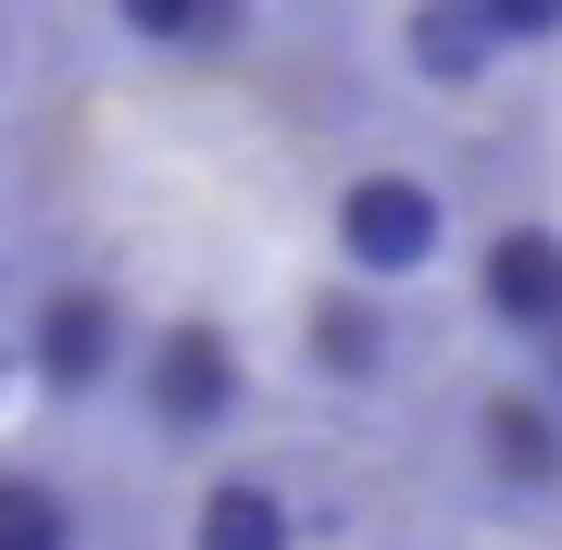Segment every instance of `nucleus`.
Returning <instances> with one entry per match:
<instances>
[{
    "label": "nucleus",
    "mask_w": 562,
    "mask_h": 550,
    "mask_svg": "<svg viewBox=\"0 0 562 550\" xmlns=\"http://www.w3.org/2000/svg\"><path fill=\"white\" fill-rule=\"evenodd\" d=\"M450 250V201H438V176H413V164H375V176H350L338 188V263L362 288H401L425 276Z\"/></svg>",
    "instance_id": "nucleus-1"
},
{
    "label": "nucleus",
    "mask_w": 562,
    "mask_h": 550,
    "mask_svg": "<svg viewBox=\"0 0 562 550\" xmlns=\"http://www.w3.org/2000/svg\"><path fill=\"white\" fill-rule=\"evenodd\" d=\"M138 401H150L162 438H213V426L250 413V350L225 338L213 313H176V326L138 350Z\"/></svg>",
    "instance_id": "nucleus-2"
},
{
    "label": "nucleus",
    "mask_w": 562,
    "mask_h": 550,
    "mask_svg": "<svg viewBox=\"0 0 562 550\" xmlns=\"http://www.w3.org/2000/svg\"><path fill=\"white\" fill-rule=\"evenodd\" d=\"M13 363L50 388V401H88L113 363H125V313H113V288H50L38 313H25V338H13Z\"/></svg>",
    "instance_id": "nucleus-3"
},
{
    "label": "nucleus",
    "mask_w": 562,
    "mask_h": 550,
    "mask_svg": "<svg viewBox=\"0 0 562 550\" xmlns=\"http://www.w3.org/2000/svg\"><path fill=\"white\" fill-rule=\"evenodd\" d=\"M475 301L501 338H562V225H501V238L475 250Z\"/></svg>",
    "instance_id": "nucleus-4"
},
{
    "label": "nucleus",
    "mask_w": 562,
    "mask_h": 550,
    "mask_svg": "<svg viewBox=\"0 0 562 550\" xmlns=\"http://www.w3.org/2000/svg\"><path fill=\"white\" fill-rule=\"evenodd\" d=\"M475 450H487V475H501L513 501H550L562 489V413L538 401V388H487V401H475Z\"/></svg>",
    "instance_id": "nucleus-5"
},
{
    "label": "nucleus",
    "mask_w": 562,
    "mask_h": 550,
    "mask_svg": "<svg viewBox=\"0 0 562 550\" xmlns=\"http://www.w3.org/2000/svg\"><path fill=\"white\" fill-rule=\"evenodd\" d=\"M188 550H301V513H288L276 475H213V489H201V526H188Z\"/></svg>",
    "instance_id": "nucleus-6"
},
{
    "label": "nucleus",
    "mask_w": 562,
    "mask_h": 550,
    "mask_svg": "<svg viewBox=\"0 0 562 550\" xmlns=\"http://www.w3.org/2000/svg\"><path fill=\"white\" fill-rule=\"evenodd\" d=\"M313 375L325 388H375L387 375V301H313Z\"/></svg>",
    "instance_id": "nucleus-7"
},
{
    "label": "nucleus",
    "mask_w": 562,
    "mask_h": 550,
    "mask_svg": "<svg viewBox=\"0 0 562 550\" xmlns=\"http://www.w3.org/2000/svg\"><path fill=\"white\" fill-rule=\"evenodd\" d=\"M401 50H413V76H438V88H475L487 63H501L475 13H413V38H401Z\"/></svg>",
    "instance_id": "nucleus-8"
},
{
    "label": "nucleus",
    "mask_w": 562,
    "mask_h": 550,
    "mask_svg": "<svg viewBox=\"0 0 562 550\" xmlns=\"http://www.w3.org/2000/svg\"><path fill=\"white\" fill-rule=\"evenodd\" d=\"M0 550H76V501L50 475H0Z\"/></svg>",
    "instance_id": "nucleus-9"
},
{
    "label": "nucleus",
    "mask_w": 562,
    "mask_h": 550,
    "mask_svg": "<svg viewBox=\"0 0 562 550\" xmlns=\"http://www.w3.org/2000/svg\"><path fill=\"white\" fill-rule=\"evenodd\" d=\"M125 38H150V50H213V38H238V13H225V0H125Z\"/></svg>",
    "instance_id": "nucleus-10"
},
{
    "label": "nucleus",
    "mask_w": 562,
    "mask_h": 550,
    "mask_svg": "<svg viewBox=\"0 0 562 550\" xmlns=\"http://www.w3.org/2000/svg\"><path fill=\"white\" fill-rule=\"evenodd\" d=\"M462 13L487 25V50H538V38H562V0H462Z\"/></svg>",
    "instance_id": "nucleus-11"
},
{
    "label": "nucleus",
    "mask_w": 562,
    "mask_h": 550,
    "mask_svg": "<svg viewBox=\"0 0 562 550\" xmlns=\"http://www.w3.org/2000/svg\"><path fill=\"white\" fill-rule=\"evenodd\" d=\"M538 401H550V413H562V338H550V350H538Z\"/></svg>",
    "instance_id": "nucleus-12"
},
{
    "label": "nucleus",
    "mask_w": 562,
    "mask_h": 550,
    "mask_svg": "<svg viewBox=\"0 0 562 550\" xmlns=\"http://www.w3.org/2000/svg\"><path fill=\"white\" fill-rule=\"evenodd\" d=\"M13 388H25V363H13V350H0V401H13Z\"/></svg>",
    "instance_id": "nucleus-13"
}]
</instances>
